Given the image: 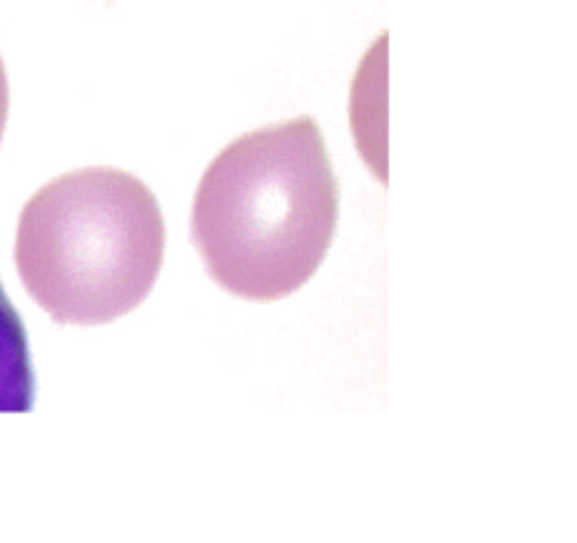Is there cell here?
I'll return each mask as SVG.
<instances>
[{
	"label": "cell",
	"mask_w": 577,
	"mask_h": 543,
	"mask_svg": "<svg viewBox=\"0 0 577 543\" xmlns=\"http://www.w3.org/2000/svg\"><path fill=\"white\" fill-rule=\"evenodd\" d=\"M35 405V371L24 321L0 284V411L27 414Z\"/></svg>",
	"instance_id": "3"
},
{
	"label": "cell",
	"mask_w": 577,
	"mask_h": 543,
	"mask_svg": "<svg viewBox=\"0 0 577 543\" xmlns=\"http://www.w3.org/2000/svg\"><path fill=\"white\" fill-rule=\"evenodd\" d=\"M339 188L310 117L228 143L196 188L191 238L226 292L270 302L305 286L334 241Z\"/></svg>",
	"instance_id": "1"
},
{
	"label": "cell",
	"mask_w": 577,
	"mask_h": 543,
	"mask_svg": "<svg viewBox=\"0 0 577 543\" xmlns=\"http://www.w3.org/2000/svg\"><path fill=\"white\" fill-rule=\"evenodd\" d=\"M165 260V218L149 186L117 168L67 172L22 209L16 268L58 323L96 326L138 307Z\"/></svg>",
	"instance_id": "2"
},
{
	"label": "cell",
	"mask_w": 577,
	"mask_h": 543,
	"mask_svg": "<svg viewBox=\"0 0 577 543\" xmlns=\"http://www.w3.org/2000/svg\"><path fill=\"white\" fill-rule=\"evenodd\" d=\"M6 120H8V80H6V67L0 58V138L6 130Z\"/></svg>",
	"instance_id": "4"
}]
</instances>
